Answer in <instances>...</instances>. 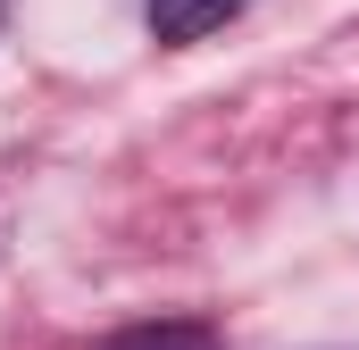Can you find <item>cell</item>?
<instances>
[{
	"label": "cell",
	"instance_id": "3",
	"mask_svg": "<svg viewBox=\"0 0 359 350\" xmlns=\"http://www.w3.org/2000/svg\"><path fill=\"white\" fill-rule=\"evenodd\" d=\"M0 8H8V0H0Z\"/></svg>",
	"mask_w": 359,
	"mask_h": 350
},
{
	"label": "cell",
	"instance_id": "2",
	"mask_svg": "<svg viewBox=\"0 0 359 350\" xmlns=\"http://www.w3.org/2000/svg\"><path fill=\"white\" fill-rule=\"evenodd\" d=\"M100 350H226L209 326H192V317H168V326H126V334H109Z\"/></svg>",
	"mask_w": 359,
	"mask_h": 350
},
{
	"label": "cell",
	"instance_id": "1",
	"mask_svg": "<svg viewBox=\"0 0 359 350\" xmlns=\"http://www.w3.org/2000/svg\"><path fill=\"white\" fill-rule=\"evenodd\" d=\"M234 8H243V0H151L142 17H151V42H201V34H217Z\"/></svg>",
	"mask_w": 359,
	"mask_h": 350
}]
</instances>
